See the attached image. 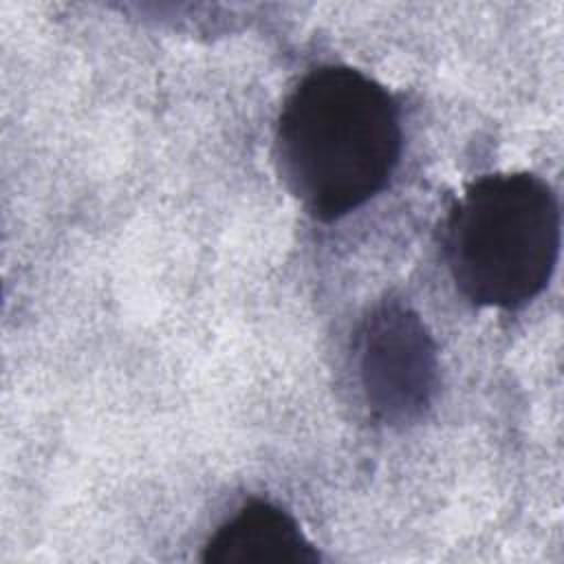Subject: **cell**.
<instances>
[{"label": "cell", "mask_w": 564, "mask_h": 564, "mask_svg": "<svg viewBox=\"0 0 564 564\" xmlns=\"http://www.w3.org/2000/svg\"><path fill=\"white\" fill-rule=\"evenodd\" d=\"M403 145L394 97L350 66L306 73L284 99L275 163L286 189L317 220L333 223L377 196Z\"/></svg>", "instance_id": "6da1fadb"}, {"label": "cell", "mask_w": 564, "mask_h": 564, "mask_svg": "<svg viewBox=\"0 0 564 564\" xmlns=\"http://www.w3.org/2000/svg\"><path fill=\"white\" fill-rule=\"evenodd\" d=\"M560 253V205L531 172L474 181L447 218L445 256L476 306L518 308L549 284Z\"/></svg>", "instance_id": "7a4b0ae2"}, {"label": "cell", "mask_w": 564, "mask_h": 564, "mask_svg": "<svg viewBox=\"0 0 564 564\" xmlns=\"http://www.w3.org/2000/svg\"><path fill=\"white\" fill-rule=\"evenodd\" d=\"M357 366L366 405L377 421L410 425L430 410L438 352L425 322L410 306L383 302L364 319Z\"/></svg>", "instance_id": "3957f363"}, {"label": "cell", "mask_w": 564, "mask_h": 564, "mask_svg": "<svg viewBox=\"0 0 564 564\" xmlns=\"http://www.w3.org/2000/svg\"><path fill=\"white\" fill-rule=\"evenodd\" d=\"M205 564H317L319 551L295 518L269 500H251L205 542Z\"/></svg>", "instance_id": "277c9868"}]
</instances>
